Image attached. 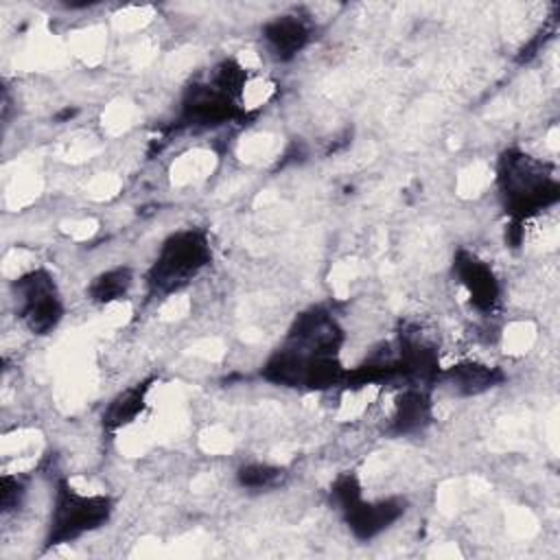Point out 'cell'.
I'll use <instances>...</instances> for the list:
<instances>
[{"mask_svg":"<svg viewBox=\"0 0 560 560\" xmlns=\"http://www.w3.org/2000/svg\"><path fill=\"white\" fill-rule=\"evenodd\" d=\"M182 122L190 127H217L241 120V96L223 88L212 74L208 81L192 83L182 98Z\"/></svg>","mask_w":560,"mask_h":560,"instance_id":"obj_6","label":"cell"},{"mask_svg":"<svg viewBox=\"0 0 560 560\" xmlns=\"http://www.w3.org/2000/svg\"><path fill=\"white\" fill-rule=\"evenodd\" d=\"M431 422V400L420 387H407L398 394L392 416V433L409 435L422 431Z\"/></svg>","mask_w":560,"mask_h":560,"instance_id":"obj_10","label":"cell"},{"mask_svg":"<svg viewBox=\"0 0 560 560\" xmlns=\"http://www.w3.org/2000/svg\"><path fill=\"white\" fill-rule=\"evenodd\" d=\"M131 284H133L131 269L129 267H114V269H107V271L98 273L90 282L88 295L96 304H109V302H116V300L125 298L129 293Z\"/></svg>","mask_w":560,"mask_h":560,"instance_id":"obj_13","label":"cell"},{"mask_svg":"<svg viewBox=\"0 0 560 560\" xmlns=\"http://www.w3.org/2000/svg\"><path fill=\"white\" fill-rule=\"evenodd\" d=\"M457 394L462 396H477L497 387L503 381V372L499 368H490L475 361H462L451 365L440 374Z\"/></svg>","mask_w":560,"mask_h":560,"instance_id":"obj_11","label":"cell"},{"mask_svg":"<svg viewBox=\"0 0 560 560\" xmlns=\"http://www.w3.org/2000/svg\"><path fill=\"white\" fill-rule=\"evenodd\" d=\"M114 503L105 494H83L66 479L55 486V501L46 534V547L74 542L81 536L103 527L112 516Z\"/></svg>","mask_w":560,"mask_h":560,"instance_id":"obj_3","label":"cell"},{"mask_svg":"<svg viewBox=\"0 0 560 560\" xmlns=\"http://www.w3.org/2000/svg\"><path fill=\"white\" fill-rule=\"evenodd\" d=\"M149 381H142L138 385L127 387L125 392H120L105 409L103 413V424L109 431H116L129 422H133L138 418V413L144 409V400H147V392H149Z\"/></svg>","mask_w":560,"mask_h":560,"instance_id":"obj_12","label":"cell"},{"mask_svg":"<svg viewBox=\"0 0 560 560\" xmlns=\"http://www.w3.org/2000/svg\"><path fill=\"white\" fill-rule=\"evenodd\" d=\"M497 184L512 223H521L553 206L560 184L553 171L521 149H505L497 166Z\"/></svg>","mask_w":560,"mask_h":560,"instance_id":"obj_1","label":"cell"},{"mask_svg":"<svg viewBox=\"0 0 560 560\" xmlns=\"http://www.w3.org/2000/svg\"><path fill=\"white\" fill-rule=\"evenodd\" d=\"M287 477V470L271 464H245L238 468L236 479L247 490H269L278 488Z\"/></svg>","mask_w":560,"mask_h":560,"instance_id":"obj_14","label":"cell"},{"mask_svg":"<svg viewBox=\"0 0 560 560\" xmlns=\"http://www.w3.org/2000/svg\"><path fill=\"white\" fill-rule=\"evenodd\" d=\"M26 486L18 475H2L0 479V510L2 514H11L24 501Z\"/></svg>","mask_w":560,"mask_h":560,"instance_id":"obj_15","label":"cell"},{"mask_svg":"<svg viewBox=\"0 0 560 560\" xmlns=\"http://www.w3.org/2000/svg\"><path fill=\"white\" fill-rule=\"evenodd\" d=\"M262 39L276 59L289 61L313 39V24L302 13H284L262 26Z\"/></svg>","mask_w":560,"mask_h":560,"instance_id":"obj_9","label":"cell"},{"mask_svg":"<svg viewBox=\"0 0 560 560\" xmlns=\"http://www.w3.org/2000/svg\"><path fill=\"white\" fill-rule=\"evenodd\" d=\"M343 330L322 306H313L295 317L282 346L304 354H339Z\"/></svg>","mask_w":560,"mask_h":560,"instance_id":"obj_7","label":"cell"},{"mask_svg":"<svg viewBox=\"0 0 560 560\" xmlns=\"http://www.w3.org/2000/svg\"><path fill=\"white\" fill-rule=\"evenodd\" d=\"M330 499L341 510L350 532L359 540H370L385 532L405 514V501L398 497L365 501L354 472L339 475L330 486Z\"/></svg>","mask_w":560,"mask_h":560,"instance_id":"obj_4","label":"cell"},{"mask_svg":"<svg viewBox=\"0 0 560 560\" xmlns=\"http://www.w3.org/2000/svg\"><path fill=\"white\" fill-rule=\"evenodd\" d=\"M15 313L35 335H48L63 317V302L52 273L44 267L31 269L13 280Z\"/></svg>","mask_w":560,"mask_h":560,"instance_id":"obj_5","label":"cell"},{"mask_svg":"<svg viewBox=\"0 0 560 560\" xmlns=\"http://www.w3.org/2000/svg\"><path fill=\"white\" fill-rule=\"evenodd\" d=\"M212 258L208 234L186 228L164 238L149 273L147 284L153 295H171L197 278Z\"/></svg>","mask_w":560,"mask_h":560,"instance_id":"obj_2","label":"cell"},{"mask_svg":"<svg viewBox=\"0 0 560 560\" xmlns=\"http://www.w3.org/2000/svg\"><path fill=\"white\" fill-rule=\"evenodd\" d=\"M453 271L459 278L462 287L468 291L470 304L477 311L490 313L497 306L501 289L494 271L486 260L468 249H457L453 258Z\"/></svg>","mask_w":560,"mask_h":560,"instance_id":"obj_8","label":"cell"}]
</instances>
